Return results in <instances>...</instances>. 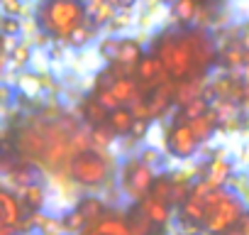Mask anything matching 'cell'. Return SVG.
Here are the masks:
<instances>
[{"label":"cell","mask_w":249,"mask_h":235,"mask_svg":"<svg viewBox=\"0 0 249 235\" xmlns=\"http://www.w3.org/2000/svg\"><path fill=\"white\" fill-rule=\"evenodd\" d=\"M152 54H157L174 81L205 76L213 66L217 47L208 30L198 27H169L154 37Z\"/></svg>","instance_id":"1"},{"label":"cell","mask_w":249,"mask_h":235,"mask_svg":"<svg viewBox=\"0 0 249 235\" xmlns=\"http://www.w3.org/2000/svg\"><path fill=\"white\" fill-rule=\"evenodd\" d=\"M86 22V0H39L37 3V25L54 42H66Z\"/></svg>","instance_id":"2"},{"label":"cell","mask_w":249,"mask_h":235,"mask_svg":"<svg viewBox=\"0 0 249 235\" xmlns=\"http://www.w3.org/2000/svg\"><path fill=\"white\" fill-rule=\"evenodd\" d=\"M117 169H120V164L115 162L112 152L88 150V152L76 155L66 172L83 191L103 194L110 184L117 181Z\"/></svg>","instance_id":"3"},{"label":"cell","mask_w":249,"mask_h":235,"mask_svg":"<svg viewBox=\"0 0 249 235\" xmlns=\"http://www.w3.org/2000/svg\"><path fill=\"white\" fill-rule=\"evenodd\" d=\"M247 203L232 191V189H213L205 196V230L210 235H225L234 228H239Z\"/></svg>","instance_id":"4"},{"label":"cell","mask_w":249,"mask_h":235,"mask_svg":"<svg viewBox=\"0 0 249 235\" xmlns=\"http://www.w3.org/2000/svg\"><path fill=\"white\" fill-rule=\"evenodd\" d=\"M157 176H159V172L152 169L149 164H144L137 155L122 157L120 169H117V186L122 191V198L130 206L142 203L152 194V186H154Z\"/></svg>","instance_id":"5"},{"label":"cell","mask_w":249,"mask_h":235,"mask_svg":"<svg viewBox=\"0 0 249 235\" xmlns=\"http://www.w3.org/2000/svg\"><path fill=\"white\" fill-rule=\"evenodd\" d=\"M203 150V142L196 137L193 128L188 123L181 120H171V125L166 128V152L171 159L176 162H191L193 157H198Z\"/></svg>","instance_id":"6"},{"label":"cell","mask_w":249,"mask_h":235,"mask_svg":"<svg viewBox=\"0 0 249 235\" xmlns=\"http://www.w3.org/2000/svg\"><path fill=\"white\" fill-rule=\"evenodd\" d=\"M234 174H237V162H232L222 150H217L203 162V176L200 179H205L215 189H227Z\"/></svg>","instance_id":"7"},{"label":"cell","mask_w":249,"mask_h":235,"mask_svg":"<svg viewBox=\"0 0 249 235\" xmlns=\"http://www.w3.org/2000/svg\"><path fill=\"white\" fill-rule=\"evenodd\" d=\"M27 208L22 206L20 196L10 189L3 186L0 191V225H8V228H22V223L27 220Z\"/></svg>","instance_id":"8"},{"label":"cell","mask_w":249,"mask_h":235,"mask_svg":"<svg viewBox=\"0 0 249 235\" xmlns=\"http://www.w3.org/2000/svg\"><path fill=\"white\" fill-rule=\"evenodd\" d=\"M174 91H176V81H171V83H166V86H159V88H154V91H149V96H147V105H149V118H152V123L157 120H161V118L176 105V100H174Z\"/></svg>","instance_id":"9"},{"label":"cell","mask_w":249,"mask_h":235,"mask_svg":"<svg viewBox=\"0 0 249 235\" xmlns=\"http://www.w3.org/2000/svg\"><path fill=\"white\" fill-rule=\"evenodd\" d=\"M208 76H196V78H183V81H176V91H174V100L178 108H186L191 100L196 98H203L205 91H208Z\"/></svg>","instance_id":"10"},{"label":"cell","mask_w":249,"mask_h":235,"mask_svg":"<svg viewBox=\"0 0 249 235\" xmlns=\"http://www.w3.org/2000/svg\"><path fill=\"white\" fill-rule=\"evenodd\" d=\"M18 196H20L22 206L27 208V213H39V211H47L52 191H49V186L44 181H35V184L25 186Z\"/></svg>","instance_id":"11"},{"label":"cell","mask_w":249,"mask_h":235,"mask_svg":"<svg viewBox=\"0 0 249 235\" xmlns=\"http://www.w3.org/2000/svg\"><path fill=\"white\" fill-rule=\"evenodd\" d=\"M86 15H88V25H93L100 32V30H107V25L115 20L117 10L107 0H86Z\"/></svg>","instance_id":"12"},{"label":"cell","mask_w":249,"mask_h":235,"mask_svg":"<svg viewBox=\"0 0 249 235\" xmlns=\"http://www.w3.org/2000/svg\"><path fill=\"white\" fill-rule=\"evenodd\" d=\"M200 10H203V3H200V0H176V3L171 5L169 18H171L178 27H191V25L198 22Z\"/></svg>","instance_id":"13"},{"label":"cell","mask_w":249,"mask_h":235,"mask_svg":"<svg viewBox=\"0 0 249 235\" xmlns=\"http://www.w3.org/2000/svg\"><path fill=\"white\" fill-rule=\"evenodd\" d=\"M107 125H110V130L122 140V137H130V135H132V130H135V125H137V118H135V113H132L130 105H122V108H117V110L110 113Z\"/></svg>","instance_id":"14"},{"label":"cell","mask_w":249,"mask_h":235,"mask_svg":"<svg viewBox=\"0 0 249 235\" xmlns=\"http://www.w3.org/2000/svg\"><path fill=\"white\" fill-rule=\"evenodd\" d=\"M147 57L144 52V42L137 37H122L120 42V54H117V64L124 66H140V61Z\"/></svg>","instance_id":"15"},{"label":"cell","mask_w":249,"mask_h":235,"mask_svg":"<svg viewBox=\"0 0 249 235\" xmlns=\"http://www.w3.org/2000/svg\"><path fill=\"white\" fill-rule=\"evenodd\" d=\"M44 74H37V71H22L18 74V81H15V88H18V96L22 98H39L44 93Z\"/></svg>","instance_id":"16"},{"label":"cell","mask_w":249,"mask_h":235,"mask_svg":"<svg viewBox=\"0 0 249 235\" xmlns=\"http://www.w3.org/2000/svg\"><path fill=\"white\" fill-rule=\"evenodd\" d=\"M81 118L88 128H100V125H107V118H110V110H105L100 105V100L95 96L86 98L83 105H81Z\"/></svg>","instance_id":"17"},{"label":"cell","mask_w":249,"mask_h":235,"mask_svg":"<svg viewBox=\"0 0 249 235\" xmlns=\"http://www.w3.org/2000/svg\"><path fill=\"white\" fill-rule=\"evenodd\" d=\"M142 211H144V215L157 225V228H166L169 225V220H171V206L169 203H161V201H157L154 196H147L142 203H137Z\"/></svg>","instance_id":"18"},{"label":"cell","mask_w":249,"mask_h":235,"mask_svg":"<svg viewBox=\"0 0 249 235\" xmlns=\"http://www.w3.org/2000/svg\"><path fill=\"white\" fill-rule=\"evenodd\" d=\"M78 211L88 218V225H93V223H98V220L110 211V206L105 203L103 196H98V194H86V196L78 201Z\"/></svg>","instance_id":"19"},{"label":"cell","mask_w":249,"mask_h":235,"mask_svg":"<svg viewBox=\"0 0 249 235\" xmlns=\"http://www.w3.org/2000/svg\"><path fill=\"white\" fill-rule=\"evenodd\" d=\"M188 125L193 128L196 137H198L203 145H205V142H210V140L215 137V130H220V125H217V118H215L213 108H210V113H205V115L196 118V120H188Z\"/></svg>","instance_id":"20"},{"label":"cell","mask_w":249,"mask_h":235,"mask_svg":"<svg viewBox=\"0 0 249 235\" xmlns=\"http://www.w3.org/2000/svg\"><path fill=\"white\" fill-rule=\"evenodd\" d=\"M127 225H130V235H157V225L144 215V211L140 206H132L130 208Z\"/></svg>","instance_id":"21"},{"label":"cell","mask_w":249,"mask_h":235,"mask_svg":"<svg viewBox=\"0 0 249 235\" xmlns=\"http://www.w3.org/2000/svg\"><path fill=\"white\" fill-rule=\"evenodd\" d=\"M120 42H122V37H115V35H105V37H100V42H98V47H95L98 57H100L105 64H117Z\"/></svg>","instance_id":"22"},{"label":"cell","mask_w":249,"mask_h":235,"mask_svg":"<svg viewBox=\"0 0 249 235\" xmlns=\"http://www.w3.org/2000/svg\"><path fill=\"white\" fill-rule=\"evenodd\" d=\"M64 228H66V235H83L88 230V218L78 211V206L64 211Z\"/></svg>","instance_id":"23"},{"label":"cell","mask_w":249,"mask_h":235,"mask_svg":"<svg viewBox=\"0 0 249 235\" xmlns=\"http://www.w3.org/2000/svg\"><path fill=\"white\" fill-rule=\"evenodd\" d=\"M32 59H35V52L30 47V42H20V47L10 54V71H27V66H32Z\"/></svg>","instance_id":"24"},{"label":"cell","mask_w":249,"mask_h":235,"mask_svg":"<svg viewBox=\"0 0 249 235\" xmlns=\"http://www.w3.org/2000/svg\"><path fill=\"white\" fill-rule=\"evenodd\" d=\"M95 35H98V30L93 27V25H83V27H78L69 39H66V44L71 47V49H76V52H83V49H88L90 47V42L95 39Z\"/></svg>","instance_id":"25"},{"label":"cell","mask_w":249,"mask_h":235,"mask_svg":"<svg viewBox=\"0 0 249 235\" xmlns=\"http://www.w3.org/2000/svg\"><path fill=\"white\" fill-rule=\"evenodd\" d=\"M149 196H154L157 201H161V203H169V206H171V196H174V179H171V174L159 172V176H157V181H154V186H152V194H149Z\"/></svg>","instance_id":"26"},{"label":"cell","mask_w":249,"mask_h":235,"mask_svg":"<svg viewBox=\"0 0 249 235\" xmlns=\"http://www.w3.org/2000/svg\"><path fill=\"white\" fill-rule=\"evenodd\" d=\"M115 142H120V137L110 130V125L93 128V150H100V152H112Z\"/></svg>","instance_id":"27"},{"label":"cell","mask_w":249,"mask_h":235,"mask_svg":"<svg viewBox=\"0 0 249 235\" xmlns=\"http://www.w3.org/2000/svg\"><path fill=\"white\" fill-rule=\"evenodd\" d=\"M137 157H140L144 164H149L152 169H157V172H161V169L166 167V155H164V150H161V147L144 145V147H140Z\"/></svg>","instance_id":"28"},{"label":"cell","mask_w":249,"mask_h":235,"mask_svg":"<svg viewBox=\"0 0 249 235\" xmlns=\"http://www.w3.org/2000/svg\"><path fill=\"white\" fill-rule=\"evenodd\" d=\"M0 32H3V37H22V32H25V20H22V18L3 15V20H0Z\"/></svg>","instance_id":"29"},{"label":"cell","mask_w":249,"mask_h":235,"mask_svg":"<svg viewBox=\"0 0 249 235\" xmlns=\"http://www.w3.org/2000/svg\"><path fill=\"white\" fill-rule=\"evenodd\" d=\"M135 25V15L132 13H117L115 20L107 25V35H115V32H124Z\"/></svg>","instance_id":"30"},{"label":"cell","mask_w":249,"mask_h":235,"mask_svg":"<svg viewBox=\"0 0 249 235\" xmlns=\"http://www.w3.org/2000/svg\"><path fill=\"white\" fill-rule=\"evenodd\" d=\"M0 8H3V15H10V18H22L27 13L25 0H0Z\"/></svg>","instance_id":"31"},{"label":"cell","mask_w":249,"mask_h":235,"mask_svg":"<svg viewBox=\"0 0 249 235\" xmlns=\"http://www.w3.org/2000/svg\"><path fill=\"white\" fill-rule=\"evenodd\" d=\"M95 98L100 100V105L105 108V110H117V108H122V103L115 98V93L110 91V88H100V91H95Z\"/></svg>","instance_id":"32"},{"label":"cell","mask_w":249,"mask_h":235,"mask_svg":"<svg viewBox=\"0 0 249 235\" xmlns=\"http://www.w3.org/2000/svg\"><path fill=\"white\" fill-rule=\"evenodd\" d=\"M107 3L117 10V13H132L142 0H107Z\"/></svg>","instance_id":"33"},{"label":"cell","mask_w":249,"mask_h":235,"mask_svg":"<svg viewBox=\"0 0 249 235\" xmlns=\"http://www.w3.org/2000/svg\"><path fill=\"white\" fill-rule=\"evenodd\" d=\"M247 162H249V145H247V147H242V152H239V159H237V164H242V167H244Z\"/></svg>","instance_id":"34"},{"label":"cell","mask_w":249,"mask_h":235,"mask_svg":"<svg viewBox=\"0 0 249 235\" xmlns=\"http://www.w3.org/2000/svg\"><path fill=\"white\" fill-rule=\"evenodd\" d=\"M239 230H244V233L249 235V211L244 213V218H242V223H239Z\"/></svg>","instance_id":"35"},{"label":"cell","mask_w":249,"mask_h":235,"mask_svg":"<svg viewBox=\"0 0 249 235\" xmlns=\"http://www.w3.org/2000/svg\"><path fill=\"white\" fill-rule=\"evenodd\" d=\"M225 235H247V233L239 230V228H234V230H230V233H225Z\"/></svg>","instance_id":"36"},{"label":"cell","mask_w":249,"mask_h":235,"mask_svg":"<svg viewBox=\"0 0 249 235\" xmlns=\"http://www.w3.org/2000/svg\"><path fill=\"white\" fill-rule=\"evenodd\" d=\"M161 3H164V5H169V8H171V5H174V3H176V0H161Z\"/></svg>","instance_id":"37"},{"label":"cell","mask_w":249,"mask_h":235,"mask_svg":"<svg viewBox=\"0 0 249 235\" xmlns=\"http://www.w3.org/2000/svg\"><path fill=\"white\" fill-rule=\"evenodd\" d=\"M200 3H203V0H200Z\"/></svg>","instance_id":"38"}]
</instances>
